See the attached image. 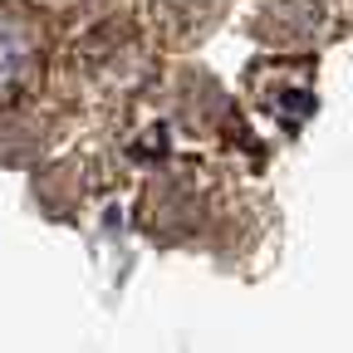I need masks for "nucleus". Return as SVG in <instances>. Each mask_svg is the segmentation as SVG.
<instances>
[{
  "instance_id": "nucleus-1",
  "label": "nucleus",
  "mask_w": 353,
  "mask_h": 353,
  "mask_svg": "<svg viewBox=\"0 0 353 353\" xmlns=\"http://www.w3.org/2000/svg\"><path fill=\"white\" fill-rule=\"evenodd\" d=\"M221 15V0H152V30L162 44H196Z\"/></svg>"
},
{
  "instance_id": "nucleus-2",
  "label": "nucleus",
  "mask_w": 353,
  "mask_h": 353,
  "mask_svg": "<svg viewBox=\"0 0 353 353\" xmlns=\"http://www.w3.org/2000/svg\"><path fill=\"white\" fill-rule=\"evenodd\" d=\"M314 6L309 0H280L265 15H255V39L270 44V50H304L314 39Z\"/></svg>"
}]
</instances>
